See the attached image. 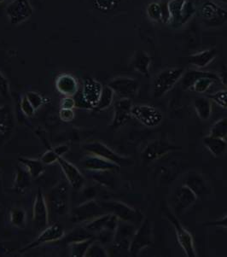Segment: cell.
Returning <instances> with one entry per match:
<instances>
[{"label": "cell", "mask_w": 227, "mask_h": 257, "mask_svg": "<svg viewBox=\"0 0 227 257\" xmlns=\"http://www.w3.org/2000/svg\"><path fill=\"white\" fill-rule=\"evenodd\" d=\"M219 81L217 74L201 70H189L182 76V87L198 93L207 92L215 82Z\"/></svg>", "instance_id": "1"}, {"label": "cell", "mask_w": 227, "mask_h": 257, "mask_svg": "<svg viewBox=\"0 0 227 257\" xmlns=\"http://www.w3.org/2000/svg\"><path fill=\"white\" fill-rule=\"evenodd\" d=\"M170 23L174 28H179L187 23L196 13V6L190 0H170L168 3Z\"/></svg>", "instance_id": "2"}, {"label": "cell", "mask_w": 227, "mask_h": 257, "mask_svg": "<svg viewBox=\"0 0 227 257\" xmlns=\"http://www.w3.org/2000/svg\"><path fill=\"white\" fill-rule=\"evenodd\" d=\"M106 213L115 214L120 220L138 225L143 222L144 216L140 212L131 208L125 203L118 201H102L100 202Z\"/></svg>", "instance_id": "3"}, {"label": "cell", "mask_w": 227, "mask_h": 257, "mask_svg": "<svg viewBox=\"0 0 227 257\" xmlns=\"http://www.w3.org/2000/svg\"><path fill=\"white\" fill-rule=\"evenodd\" d=\"M185 73L182 68L165 69L155 78L153 82V94L155 97H162L168 93Z\"/></svg>", "instance_id": "4"}, {"label": "cell", "mask_w": 227, "mask_h": 257, "mask_svg": "<svg viewBox=\"0 0 227 257\" xmlns=\"http://www.w3.org/2000/svg\"><path fill=\"white\" fill-rule=\"evenodd\" d=\"M153 243V226L151 220L145 219L139 228L134 232L131 241L129 253L133 256L139 255L143 249L150 247Z\"/></svg>", "instance_id": "5"}, {"label": "cell", "mask_w": 227, "mask_h": 257, "mask_svg": "<svg viewBox=\"0 0 227 257\" xmlns=\"http://www.w3.org/2000/svg\"><path fill=\"white\" fill-rule=\"evenodd\" d=\"M199 17L207 27L216 28L226 23L227 10L211 0H206L199 8Z\"/></svg>", "instance_id": "6"}, {"label": "cell", "mask_w": 227, "mask_h": 257, "mask_svg": "<svg viewBox=\"0 0 227 257\" xmlns=\"http://www.w3.org/2000/svg\"><path fill=\"white\" fill-rule=\"evenodd\" d=\"M164 214L174 227V230L176 232L177 238H178V241H179V243L181 246V248L185 252V255L188 257L197 256L196 250H195L193 237H192L190 232L183 226L180 221L177 219L176 216L169 209H165Z\"/></svg>", "instance_id": "7"}, {"label": "cell", "mask_w": 227, "mask_h": 257, "mask_svg": "<svg viewBox=\"0 0 227 257\" xmlns=\"http://www.w3.org/2000/svg\"><path fill=\"white\" fill-rule=\"evenodd\" d=\"M106 213L100 202L91 199L74 208L72 212L71 220L75 223H85L94 220Z\"/></svg>", "instance_id": "8"}, {"label": "cell", "mask_w": 227, "mask_h": 257, "mask_svg": "<svg viewBox=\"0 0 227 257\" xmlns=\"http://www.w3.org/2000/svg\"><path fill=\"white\" fill-rule=\"evenodd\" d=\"M85 152L89 155H93L96 157H101L105 160L109 161L119 166L130 165L132 161L128 157H122L121 155L117 154L109 147L100 142V141H91L85 144L84 146Z\"/></svg>", "instance_id": "9"}, {"label": "cell", "mask_w": 227, "mask_h": 257, "mask_svg": "<svg viewBox=\"0 0 227 257\" xmlns=\"http://www.w3.org/2000/svg\"><path fill=\"white\" fill-rule=\"evenodd\" d=\"M6 12L10 23L18 25L31 18L34 9L29 0H12L6 7Z\"/></svg>", "instance_id": "10"}, {"label": "cell", "mask_w": 227, "mask_h": 257, "mask_svg": "<svg viewBox=\"0 0 227 257\" xmlns=\"http://www.w3.org/2000/svg\"><path fill=\"white\" fill-rule=\"evenodd\" d=\"M132 117L139 120L144 126L155 127L161 124L163 119L162 112L153 106H133Z\"/></svg>", "instance_id": "11"}, {"label": "cell", "mask_w": 227, "mask_h": 257, "mask_svg": "<svg viewBox=\"0 0 227 257\" xmlns=\"http://www.w3.org/2000/svg\"><path fill=\"white\" fill-rule=\"evenodd\" d=\"M179 146L170 143L168 140H156L149 144L143 152L142 157L146 162H154L172 152L180 150Z\"/></svg>", "instance_id": "12"}, {"label": "cell", "mask_w": 227, "mask_h": 257, "mask_svg": "<svg viewBox=\"0 0 227 257\" xmlns=\"http://www.w3.org/2000/svg\"><path fill=\"white\" fill-rule=\"evenodd\" d=\"M33 222L35 227L40 231L46 228L49 224L48 204L46 203V197L40 188L38 190L34 198L33 205Z\"/></svg>", "instance_id": "13"}, {"label": "cell", "mask_w": 227, "mask_h": 257, "mask_svg": "<svg viewBox=\"0 0 227 257\" xmlns=\"http://www.w3.org/2000/svg\"><path fill=\"white\" fill-rule=\"evenodd\" d=\"M64 236H65V232L63 226L61 225L55 224L52 226H47L46 228L42 230L40 236L36 239H34L33 242L22 248L20 252L23 254L29 250H31L33 248L42 245L44 243H51V242H56L58 240L63 239Z\"/></svg>", "instance_id": "14"}, {"label": "cell", "mask_w": 227, "mask_h": 257, "mask_svg": "<svg viewBox=\"0 0 227 257\" xmlns=\"http://www.w3.org/2000/svg\"><path fill=\"white\" fill-rule=\"evenodd\" d=\"M108 86L115 93L121 97L131 98L138 93L139 90V82L133 78L119 76L115 78L108 83Z\"/></svg>", "instance_id": "15"}, {"label": "cell", "mask_w": 227, "mask_h": 257, "mask_svg": "<svg viewBox=\"0 0 227 257\" xmlns=\"http://www.w3.org/2000/svg\"><path fill=\"white\" fill-rule=\"evenodd\" d=\"M49 200L52 209L58 214H65L68 210V186L65 182H60L51 191Z\"/></svg>", "instance_id": "16"}, {"label": "cell", "mask_w": 227, "mask_h": 257, "mask_svg": "<svg viewBox=\"0 0 227 257\" xmlns=\"http://www.w3.org/2000/svg\"><path fill=\"white\" fill-rule=\"evenodd\" d=\"M136 230L135 225L134 224L120 220L115 237H113V243H112L113 248L119 250L129 251L131 241Z\"/></svg>", "instance_id": "17"}, {"label": "cell", "mask_w": 227, "mask_h": 257, "mask_svg": "<svg viewBox=\"0 0 227 257\" xmlns=\"http://www.w3.org/2000/svg\"><path fill=\"white\" fill-rule=\"evenodd\" d=\"M133 103L130 98L122 97L113 104V117L110 126L113 129L124 126L132 118Z\"/></svg>", "instance_id": "18"}, {"label": "cell", "mask_w": 227, "mask_h": 257, "mask_svg": "<svg viewBox=\"0 0 227 257\" xmlns=\"http://www.w3.org/2000/svg\"><path fill=\"white\" fill-rule=\"evenodd\" d=\"M103 86L102 84L92 78H85L80 91L83 99L88 106L89 109H94L99 101Z\"/></svg>", "instance_id": "19"}, {"label": "cell", "mask_w": 227, "mask_h": 257, "mask_svg": "<svg viewBox=\"0 0 227 257\" xmlns=\"http://www.w3.org/2000/svg\"><path fill=\"white\" fill-rule=\"evenodd\" d=\"M197 197L190 188L183 185L177 189L173 197V209L181 214L196 203Z\"/></svg>", "instance_id": "20"}, {"label": "cell", "mask_w": 227, "mask_h": 257, "mask_svg": "<svg viewBox=\"0 0 227 257\" xmlns=\"http://www.w3.org/2000/svg\"><path fill=\"white\" fill-rule=\"evenodd\" d=\"M63 175L65 176L68 183L74 189H81L85 184V177L83 176L80 169L70 162L66 160L63 157L58 158V162Z\"/></svg>", "instance_id": "21"}, {"label": "cell", "mask_w": 227, "mask_h": 257, "mask_svg": "<svg viewBox=\"0 0 227 257\" xmlns=\"http://www.w3.org/2000/svg\"><path fill=\"white\" fill-rule=\"evenodd\" d=\"M81 164L86 171L91 172L116 171L120 168L119 166L109 161L89 154L81 161Z\"/></svg>", "instance_id": "22"}, {"label": "cell", "mask_w": 227, "mask_h": 257, "mask_svg": "<svg viewBox=\"0 0 227 257\" xmlns=\"http://www.w3.org/2000/svg\"><path fill=\"white\" fill-rule=\"evenodd\" d=\"M55 86L57 91L65 97H74L79 92L78 81L71 74H60L56 79Z\"/></svg>", "instance_id": "23"}, {"label": "cell", "mask_w": 227, "mask_h": 257, "mask_svg": "<svg viewBox=\"0 0 227 257\" xmlns=\"http://www.w3.org/2000/svg\"><path fill=\"white\" fill-rule=\"evenodd\" d=\"M184 185L190 188L196 194L197 198L202 197L209 192V187L207 181L198 174L191 173L185 178Z\"/></svg>", "instance_id": "24"}, {"label": "cell", "mask_w": 227, "mask_h": 257, "mask_svg": "<svg viewBox=\"0 0 227 257\" xmlns=\"http://www.w3.org/2000/svg\"><path fill=\"white\" fill-rule=\"evenodd\" d=\"M217 56L216 49H208L202 52H197L196 54L190 55L188 57V63L191 65L196 66L199 69H202L210 64Z\"/></svg>", "instance_id": "25"}, {"label": "cell", "mask_w": 227, "mask_h": 257, "mask_svg": "<svg viewBox=\"0 0 227 257\" xmlns=\"http://www.w3.org/2000/svg\"><path fill=\"white\" fill-rule=\"evenodd\" d=\"M32 178L30 173L28 171V169L19 163L17 166V170H16V175L14 179V188L15 191L17 192H23L26 189L29 188L31 186Z\"/></svg>", "instance_id": "26"}, {"label": "cell", "mask_w": 227, "mask_h": 257, "mask_svg": "<svg viewBox=\"0 0 227 257\" xmlns=\"http://www.w3.org/2000/svg\"><path fill=\"white\" fill-rule=\"evenodd\" d=\"M152 63V58L151 56L143 51L137 52L134 55L133 61H132V66L136 71L140 74L150 77V67Z\"/></svg>", "instance_id": "27"}, {"label": "cell", "mask_w": 227, "mask_h": 257, "mask_svg": "<svg viewBox=\"0 0 227 257\" xmlns=\"http://www.w3.org/2000/svg\"><path fill=\"white\" fill-rule=\"evenodd\" d=\"M14 127L12 109L8 106H0V139L7 137Z\"/></svg>", "instance_id": "28"}, {"label": "cell", "mask_w": 227, "mask_h": 257, "mask_svg": "<svg viewBox=\"0 0 227 257\" xmlns=\"http://www.w3.org/2000/svg\"><path fill=\"white\" fill-rule=\"evenodd\" d=\"M203 144L213 157H222L227 151L226 142L225 140L220 138L213 137L208 135L203 139Z\"/></svg>", "instance_id": "29"}, {"label": "cell", "mask_w": 227, "mask_h": 257, "mask_svg": "<svg viewBox=\"0 0 227 257\" xmlns=\"http://www.w3.org/2000/svg\"><path fill=\"white\" fill-rule=\"evenodd\" d=\"M19 163H22L26 169H28L34 180L38 179L46 171V165L40 159L21 157L19 158Z\"/></svg>", "instance_id": "30"}, {"label": "cell", "mask_w": 227, "mask_h": 257, "mask_svg": "<svg viewBox=\"0 0 227 257\" xmlns=\"http://www.w3.org/2000/svg\"><path fill=\"white\" fill-rule=\"evenodd\" d=\"M194 107L200 119L207 120L212 114V103L208 97H197L194 101Z\"/></svg>", "instance_id": "31"}, {"label": "cell", "mask_w": 227, "mask_h": 257, "mask_svg": "<svg viewBox=\"0 0 227 257\" xmlns=\"http://www.w3.org/2000/svg\"><path fill=\"white\" fill-rule=\"evenodd\" d=\"M10 221L14 227L24 229L27 226V213L21 207H13L10 210Z\"/></svg>", "instance_id": "32"}, {"label": "cell", "mask_w": 227, "mask_h": 257, "mask_svg": "<svg viewBox=\"0 0 227 257\" xmlns=\"http://www.w3.org/2000/svg\"><path fill=\"white\" fill-rule=\"evenodd\" d=\"M94 240H95V237H91L87 239L80 240V241H76L74 243H69L70 255L72 257H85L87 249Z\"/></svg>", "instance_id": "33"}, {"label": "cell", "mask_w": 227, "mask_h": 257, "mask_svg": "<svg viewBox=\"0 0 227 257\" xmlns=\"http://www.w3.org/2000/svg\"><path fill=\"white\" fill-rule=\"evenodd\" d=\"M113 94H115V92L109 86H103L102 94L100 96L99 101H98L97 106L95 107L94 110L102 111V110H105V109L109 108L112 103H113Z\"/></svg>", "instance_id": "34"}, {"label": "cell", "mask_w": 227, "mask_h": 257, "mask_svg": "<svg viewBox=\"0 0 227 257\" xmlns=\"http://www.w3.org/2000/svg\"><path fill=\"white\" fill-rule=\"evenodd\" d=\"M89 175L91 176V179H93L95 181H97V183L100 185L105 186H113V178L111 175V171H98L91 172L87 171Z\"/></svg>", "instance_id": "35"}, {"label": "cell", "mask_w": 227, "mask_h": 257, "mask_svg": "<svg viewBox=\"0 0 227 257\" xmlns=\"http://www.w3.org/2000/svg\"><path fill=\"white\" fill-rule=\"evenodd\" d=\"M209 135L213 137L220 138L223 140L226 139L227 118H222L220 120H217L211 127Z\"/></svg>", "instance_id": "36"}, {"label": "cell", "mask_w": 227, "mask_h": 257, "mask_svg": "<svg viewBox=\"0 0 227 257\" xmlns=\"http://www.w3.org/2000/svg\"><path fill=\"white\" fill-rule=\"evenodd\" d=\"M107 256H108V251L106 250L105 247L97 240H94L85 254V257Z\"/></svg>", "instance_id": "37"}, {"label": "cell", "mask_w": 227, "mask_h": 257, "mask_svg": "<svg viewBox=\"0 0 227 257\" xmlns=\"http://www.w3.org/2000/svg\"><path fill=\"white\" fill-rule=\"evenodd\" d=\"M91 237H95V236L91 234V232H89L85 227L77 228L74 229V231H70V233L67 237V242L68 243H71L76 241L91 238Z\"/></svg>", "instance_id": "38"}, {"label": "cell", "mask_w": 227, "mask_h": 257, "mask_svg": "<svg viewBox=\"0 0 227 257\" xmlns=\"http://www.w3.org/2000/svg\"><path fill=\"white\" fill-rule=\"evenodd\" d=\"M146 13L149 18L153 22L162 23V5L156 2L149 4L146 8Z\"/></svg>", "instance_id": "39"}, {"label": "cell", "mask_w": 227, "mask_h": 257, "mask_svg": "<svg viewBox=\"0 0 227 257\" xmlns=\"http://www.w3.org/2000/svg\"><path fill=\"white\" fill-rule=\"evenodd\" d=\"M96 9L102 12H108L117 8L119 0H92Z\"/></svg>", "instance_id": "40"}, {"label": "cell", "mask_w": 227, "mask_h": 257, "mask_svg": "<svg viewBox=\"0 0 227 257\" xmlns=\"http://www.w3.org/2000/svg\"><path fill=\"white\" fill-rule=\"evenodd\" d=\"M208 98L220 106L223 109H227V90L219 91L213 94L208 95Z\"/></svg>", "instance_id": "41"}, {"label": "cell", "mask_w": 227, "mask_h": 257, "mask_svg": "<svg viewBox=\"0 0 227 257\" xmlns=\"http://www.w3.org/2000/svg\"><path fill=\"white\" fill-rule=\"evenodd\" d=\"M26 96L28 97V99L31 103L35 110L40 109V107L45 103L44 97L40 93H38V92L31 91V92H28Z\"/></svg>", "instance_id": "42"}, {"label": "cell", "mask_w": 227, "mask_h": 257, "mask_svg": "<svg viewBox=\"0 0 227 257\" xmlns=\"http://www.w3.org/2000/svg\"><path fill=\"white\" fill-rule=\"evenodd\" d=\"M59 156L54 152L53 149L46 151L40 157V160L46 166L51 165L53 163L58 162Z\"/></svg>", "instance_id": "43"}, {"label": "cell", "mask_w": 227, "mask_h": 257, "mask_svg": "<svg viewBox=\"0 0 227 257\" xmlns=\"http://www.w3.org/2000/svg\"><path fill=\"white\" fill-rule=\"evenodd\" d=\"M20 108L23 114H25L26 116H28V117L33 116L35 111H36L34 109V107H33V105H32L31 103L29 102L27 96H23L22 97L20 102Z\"/></svg>", "instance_id": "44"}, {"label": "cell", "mask_w": 227, "mask_h": 257, "mask_svg": "<svg viewBox=\"0 0 227 257\" xmlns=\"http://www.w3.org/2000/svg\"><path fill=\"white\" fill-rule=\"evenodd\" d=\"M0 95L5 97H10V85L6 77L0 71Z\"/></svg>", "instance_id": "45"}, {"label": "cell", "mask_w": 227, "mask_h": 257, "mask_svg": "<svg viewBox=\"0 0 227 257\" xmlns=\"http://www.w3.org/2000/svg\"><path fill=\"white\" fill-rule=\"evenodd\" d=\"M60 119L63 122H70L74 120V109H61L59 112Z\"/></svg>", "instance_id": "46"}, {"label": "cell", "mask_w": 227, "mask_h": 257, "mask_svg": "<svg viewBox=\"0 0 227 257\" xmlns=\"http://www.w3.org/2000/svg\"><path fill=\"white\" fill-rule=\"evenodd\" d=\"M61 109H74L76 107V103L74 97H64L60 103Z\"/></svg>", "instance_id": "47"}, {"label": "cell", "mask_w": 227, "mask_h": 257, "mask_svg": "<svg viewBox=\"0 0 227 257\" xmlns=\"http://www.w3.org/2000/svg\"><path fill=\"white\" fill-rule=\"evenodd\" d=\"M205 226H218V227H224L227 229V215L222 218L220 220H214V221H209L205 224Z\"/></svg>", "instance_id": "48"}, {"label": "cell", "mask_w": 227, "mask_h": 257, "mask_svg": "<svg viewBox=\"0 0 227 257\" xmlns=\"http://www.w3.org/2000/svg\"><path fill=\"white\" fill-rule=\"evenodd\" d=\"M54 152L57 153L59 157H63L66 153H68L69 151V146L67 145H60L53 148Z\"/></svg>", "instance_id": "49"}, {"label": "cell", "mask_w": 227, "mask_h": 257, "mask_svg": "<svg viewBox=\"0 0 227 257\" xmlns=\"http://www.w3.org/2000/svg\"><path fill=\"white\" fill-rule=\"evenodd\" d=\"M219 78L222 85L227 88V66H224L222 68Z\"/></svg>", "instance_id": "50"}, {"label": "cell", "mask_w": 227, "mask_h": 257, "mask_svg": "<svg viewBox=\"0 0 227 257\" xmlns=\"http://www.w3.org/2000/svg\"><path fill=\"white\" fill-rule=\"evenodd\" d=\"M219 1L223 4H227V0H219Z\"/></svg>", "instance_id": "51"}, {"label": "cell", "mask_w": 227, "mask_h": 257, "mask_svg": "<svg viewBox=\"0 0 227 257\" xmlns=\"http://www.w3.org/2000/svg\"><path fill=\"white\" fill-rule=\"evenodd\" d=\"M5 1H6V0H0V4L3 3V2H5Z\"/></svg>", "instance_id": "52"}, {"label": "cell", "mask_w": 227, "mask_h": 257, "mask_svg": "<svg viewBox=\"0 0 227 257\" xmlns=\"http://www.w3.org/2000/svg\"><path fill=\"white\" fill-rule=\"evenodd\" d=\"M0 209H1V207H0Z\"/></svg>", "instance_id": "53"}]
</instances>
